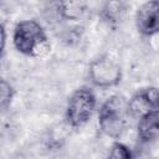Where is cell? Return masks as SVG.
<instances>
[{
	"label": "cell",
	"mask_w": 159,
	"mask_h": 159,
	"mask_svg": "<svg viewBox=\"0 0 159 159\" xmlns=\"http://www.w3.org/2000/svg\"><path fill=\"white\" fill-rule=\"evenodd\" d=\"M159 137V114H150L138 123V138L143 143H149Z\"/></svg>",
	"instance_id": "obj_7"
},
{
	"label": "cell",
	"mask_w": 159,
	"mask_h": 159,
	"mask_svg": "<svg viewBox=\"0 0 159 159\" xmlns=\"http://www.w3.org/2000/svg\"><path fill=\"white\" fill-rule=\"evenodd\" d=\"M106 159H133L129 148L122 143H114Z\"/></svg>",
	"instance_id": "obj_8"
},
{
	"label": "cell",
	"mask_w": 159,
	"mask_h": 159,
	"mask_svg": "<svg viewBox=\"0 0 159 159\" xmlns=\"http://www.w3.org/2000/svg\"><path fill=\"white\" fill-rule=\"evenodd\" d=\"M0 98H1V107L5 111L9 107L10 102H11V98H12V88H11V86L5 80H1V84H0Z\"/></svg>",
	"instance_id": "obj_9"
},
{
	"label": "cell",
	"mask_w": 159,
	"mask_h": 159,
	"mask_svg": "<svg viewBox=\"0 0 159 159\" xmlns=\"http://www.w3.org/2000/svg\"><path fill=\"white\" fill-rule=\"evenodd\" d=\"M96 106V98L92 91L87 87L78 88L71 96L67 109L66 119L72 127H81L88 122Z\"/></svg>",
	"instance_id": "obj_3"
},
{
	"label": "cell",
	"mask_w": 159,
	"mask_h": 159,
	"mask_svg": "<svg viewBox=\"0 0 159 159\" xmlns=\"http://www.w3.org/2000/svg\"><path fill=\"white\" fill-rule=\"evenodd\" d=\"M128 102L123 96H112L101 107L98 113V125L102 133L118 138L125 130L129 117Z\"/></svg>",
	"instance_id": "obj_2"
},
{
	"label": "cell",
	"mask_w": 159,
	"mask_h": 159,
	"mask_svg": "<svg viewBox=\"0 0 159 159\" xmlns=\"http://www.w3.org/2000/svg\"><path fill=\"white\" fill-rule=\"evenodd\" d=\"M4 46H5V29L4 25H1V51H4Z\"/></svg>",
	"instance_id": "obj_10"
},
{
	"label": "cell",
	"mask_w": 159,
	"mask_h": 159,
	"mask_svg": "<svg viewBox=\"0 0 159 159\" xmlns=\"http://www.w3.org/2000/svg\"><path fill=\"white\" fill-rule=\"evenodd\" d=\"M129 114L135 118H144L150 114H159V89L154 87L139 89L128 102Z\"/></svg>",
	"instance_id": "obj_4"
},
{
	"label": "cell",
	"mask_w": 159,
	"mask_h": 159,
	"mask_svg": "<svg viewBox=\"0 0 159 159\" xmlns=\"http://www.w3.org/2000/svg\"><path fill=\"white\" fill-rule=\"evenodd\" d=\"M14 45L26 56H43L50 50L47 36L41 25L34 20L20 21L14 30Z\"/></svg>",
	"instance_id": "obj_1"
},
{
	"label": "cell",
	"mask_w": 159,
	"mask_h": 159,
	"mask_svg": "<svg viewBox=\"0 0 159 159\" xmlns=\"http://www.w3.org/2000/svg\"><path fill=\"white\" fill-rule=\"evenodd\" d=\"M135 25L140 34L152 36L159 32V1L144 2L137 11Z\"/></svg>",
	"instance_id": "obj_6"
},
{
	"label": "cell",
	"mask_w": 159,
	"mask_h": 159,
	"mask_svg": "<svg viewBox=\"0 0 159 159\" xmlns=\"http://www.w3.org/2000/svg\"><path fill=\"white\" fill-rule=\"evenodd\" d=\"M89 78L99 87H111L120 81V67L109 57H101L89 66Z\"/></svg>",
	"instance_id": "obj_5"
}]
</instances>
